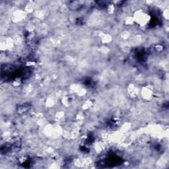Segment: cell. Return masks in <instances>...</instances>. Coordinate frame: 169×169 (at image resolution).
Masks as SVG:
<instances>
[{"instance_id": "1", "label": "cell", "mask_w": 169, "mask_h": 169, "mask_svg": "<svg viewBox=\"0 0 169 169\" xmlns=\"http://www.w3.org/2000/svg\"><path fill=\"white\" fill-rule=\"evenodd\" d=\"M133 17H134V22L140 27H145L150 21V16L146 11L143 9H138L135 11Z\"/></svg>"}, {"instance_id": "2", "label": "cell", "mask_w": 169, "mask_h": 169, "mask_svg": "<svg viewBox=\"0 0 169 169\" xmlns=\"http://www.w3.org/2000/svg\"><path fill=\"white\" fill-rule=\"evenodd\" d=\"M139 95H141L142 99L146 101H150L153 99L154 96V90L153 87H152L151 85H147L141 88L140 90Z\"/></svg>"}, {"instance_id": "3", "label": "cell", "mask_w": 169, "mask_h": 169, "mask_svg": "<svg viewBox=\"0 0 169 169\" xmlns=\"http://www.w3.org/2000/svg\"><path fill=\"white\" fill-rule=\"evenodd\" d=\"M127 92L131 99H136L137 97L139 96L140 90L138 88L137 84H134V83H130L128 85L127 88Z\"/></svg>"}, {"instance_id": "4", "label": "cell", "mask_w": 169, "mask_h": 169, "mask_svg": "<svg viewBox=\"0 0 169 169\" xmlns=\"http://www.w3.org/2000/svg\"><path fill=\"white\" fill-rule=\"evenodd\" d=\"M27 13L24 10H17L12 14L11 20L14 23H20L27 17Z\"/></svg>"}, {"instance_id": "5", "label": "cell", "mask_w": 169, "mask_h": 169, "mask_svg": "<svg viewBox=\"0 0 169 169\" xmlns=\"http://www.w3.org/2000/svg\"><path fill=\"white\" fill-rule=\"evenodd\" d=\"M116 8H117V7H116V5H114L112 1L108 3L106 6L107 13H108V15H113L116 11Z\"/></svg>"}, {"instance_id": "6", "label": "cell", "mask_w": 169, "mask_h": 169, "mask_svg": "<svg viewBox=\"0 0 169 169\" xmlns=\"http://www.w3.org/2000/svg\"><path fill=\"white\" fill-rule=\"evenodd\" d=\"M124 24L128 26V27H131V26L134 25V24L135 23L134 22V17H133V16H126L125 19H124Z\"/></svg>"}, {"instance_id": "7", "label": "cell", "mask_w": 169, "mask_h": 169, "mask_svg": "<svg viewBox=\"0 0 169 169\" xmlns=\"http://www.w3.org/2000/svg\"><path fill=\"white\" fill-rule=\"evenodd\" d=\"M22 81H23L22 78L20 77H16L13 80V81H12V85H13V87L18 88L21 86V84H22Z\"/></svg>"}, {"instance_id": "8", "label": "cell", "mask_w": 169, "mask_h": 169, "mask_svg": "<svg viewBox=\"0 0 169 169\" xmlns=\"http://www.w3.org/2000/svg\"><path fill=\"white\" fill-rule=\"evenodd\" d=\"M131 37V33L130 32V30H124L120 33V37L121 39L123 40H126L130 39Z\"/></svg>"}, {"instance_id": "9", "label": "cell", "mask_w": 169, "mask_h": 169, "mask_svg": "<svg viewBox=\"0 0 169 169\" xmlns=\"http://www.w3.org/2000/svg\"><path fill=\"white\" fill-rule=\"evenodd\" d=\"M168 15H169V13H168V9H165V10H164V11H163V17L166 20L168 19Z\"/></svg>"}]
</instances>
